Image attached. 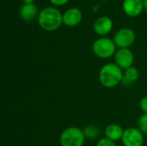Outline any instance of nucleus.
I'll use <instances>...</instances> for the list:
<instances>
[{"mask_svg": "<svg viewBox=\"0 0 147 146\" xmlns=\"http://www.w3.org/2000/svg\"><path fill=\"white\" fill-rule=\"evenodd\" d=\"M98 77L99 82L103 87L112 89L122 82L123 70L115 63H108L100 69Z\"/></svg>", "mask_w": 147, "mask_h": 146, "instance_id": "nucleus-1", "label": "nucleus"}, {"mask_svg": "<svg viewBox=\"0 0 147 146\" xmlns=\"http://www.w3.org/2000/svg\"><path fill=\"white\" fill-rule=\"evenodd\" d=\"M37 20L42 29L54 31L63 23V15L55 7H46L39 12Z\"/></svg>", "mask_w": 147, "mask_h": 146, "instance_id": "nucleus-2", "label": "nucleus"}, {"mask_svg": "<svg viewBox=\"0 0 147 146\" xmlns=\"http://www.w3.org/2000/svg\"><path fill=\"white\" fill-rule=\"evenodd\" d=\"M85 139V135L81 128L69 126L62 131L59 144L61 146H84Z\"/></svg>", "mask_w": 147, "mask_h": 146, "instance_id": "nucleus-3", "label": "nucleus"}, {"mask_svg": "<svg viewBox=\"0 0 147 146\" xmlns=\"http://www.w3.org/2000/svg\"><path fill=\"white\" fill-rule=\"evenodd\" d=\"M116 45L114 40L108 37H100L96 39L92 45L94 54L100 59H106L115 56L116 52Z\"/></svg>", "mask_w": 147, "mask_h": 146, "instance_id": "nucleus-4", "label": "nucleus"}, {"mask_svg": "<svg viewBox=\"0 0 147 146\" xmlns=\"http://www.w3.org/2000/svg\"><path fill=\"white\" fill-rule=\"evenodd\" d=\"M135 33L133 29L123 28L115 34L113 40L118 48H129L135 41Z\"/></svg>", "mask_w": 147, "mask_h": 146, "instance_id": "nucleus-5", "label": "nucleus"}, {"mask_svg": "<svg viewBox=\"0 0 147 146\" xmlns=\"http://www.w3.org/2000/svg\"><path fill=\"white\" fill-rule=\"evenodd\" d=\"M124 146H143L145 138L142 132L136 127H128L124 130L121 139Z\"/></svg>", "mask_w": 147, "mask_h": 146, "instance_id": "nucleus-6", "label": "nucleus"}, {"mask_svg": "<svg viewBox=\"0 0 147 146\" xmlns=\"http://www.w3.org/2000/svg\"><path fill=\"white\" fill-rule=\"evenodd\" d=\"M115 63L123 71L133 66L134 55L129 48H119L115 54Z\"/></svg>", "mask_w": 147, "mask_h": 146, "instance_id": "nucleus-7", "label": "nucleus"}, {"mask_svg": "<svg viewBox=\"0 0 147 146\" xmlns=\"http://www.w3.org/2000/svg\"><path fill=\"white\" fill-rule=\"evenodd\" d=\"M113 26L114 23L111 18L107 15H102L98 17L95 21L93 28L97 35L104 37L105 35H107L111 32V30L113 29Z\"/></svg>", "mask_w": 147, "mask_h": 146, "instance_id": "nucleus-8", "label": "nucleus"}, {"mask_svg": "<svg viewBox=\"0 0 147 146\" xmlns=\"http://www.w3.org/2000/svg\"><path fill=\"white\" fill-rule=\"evenodd\" d=\"M83 14L78 8H70L63 14V23L67 27H75L82 21Z\"/></svg>", "mask_w": 147, "mask_h": 146, "instance_id": "nucleus-9", "label": "nucleus"}, {"mask_svg": "<svg viewBox=\"0 0 147 146\" xmlns=\"http://www.w3.org/2000/svg\"><path fill=\"white\" fill-rule=\"evenodd\" d=\"M124 12L131 16L135 17L141 14L144 9L143 0H124L122 3Z\"/></svg>", "mask_w": 147, "mask_h": 146, "instance_id": "nucleus-10", "label": "nucleus"}, {"mask_svg": "<svg viewBox=\"0 0 147 146\" xmlns=\"http://www.w3.org/2000/svg\"><path fill=\"white\" fill-rule=\"evenodd\" d=\"M123 133L124 129L122 128V126L115 123L108 125L104 130L105 138L114 142L121 140Z\"/></svg>", "mask_w": 147, "mask_h": 146, "instance_id": "nucleus-11", "label": "nucleus"}, {"mask_svg": "<svg viewBox=\"0 0 147 146\" xmlns=\"http://www.w3.org/2000/svg\"><path fill=\"white\" fill-rule=\"evenodd\" d=\"M19 15L23 21L31 22L36 16L38 17V15H39L38 8L34 3L23 4L19 10Z\"/></svg>", "mask_w": 147, "mask_h": 146, "instance_id": "nucleus-12", "label": "nucleus"}, {"mask_svg": "<svg viewBox=\"0 0 147 146\" xmlns=\"http://www.w3.org/2000/svg\"><path fill=\"white\" fill-rule=\"evenodd\" d=\"M140 77V71L135 66H131L123 71V77H122V83L125 85H131L132 83H135Z\"/></svg>", "mask_w": 147, "mask_h": 146, "instance_id": "nucleus-13", "label": "nucleus"}, {"mask_svg": "<svg viewBox=\"0 0 147 146\" xmlns=\"http://www.w3.org/2000/svg\"><path fill=\"white\" fill-rule=\"evenodd\" d=\"M83 131H84V133L85 135V138L89 139H95L100 134L99 128L94 125H88L87 126H85L84 128Z\"/></svg>", "mask_w": 147, "mask_h": 146, "instance_id": "nucleus-14", "label": "nucleus"}, {"mask_svg": "<svg viewBox=\"0 0 147 146\" xmlns=\"http://www.w3.org/2000/svg\"><path fill=\"white\" fill-rule=\"evenodd\" d=\"M138 128L144 135H147V114H143L138 120Z\"/></svg>", "mask_w": 147, "mask_h": 146, "instance_id": "nucleus-15", "label": "nucleus"}, {"mask_svg": "<svg viewBox=\"0 0 147 146\" xmlns=\"http://www.w3.org/2000/svg\"><path fill=\"white\" fill-rule=\"evenodd\" d=\"M96 146H117L115 142L114 141H111L106 138L104 139H101L98 140L97 144H96Z\"/></svg>", "mask_w": 147, "mask_h": 146, "instance_id": "nucleus-16", "label": "nucleus"}, {"mask_svg": "<svg viewBox=\"0 0 147 146\" xmlns=\"http://www.w3.org/2000/svg\"><path fill=\"white\" fill-rule=\"evenodd\" d=\"M140 108L143 114H147V96L141 98L140 102Z\"/></svg>", "mask_w": 147, "mask_h": 146, "instance_id": "nucleus-17", "label": "nucleus"}, {"mask_svg": "<svg viewBox=\"0 0 147 146\" xmlns=\"http://www.w3.org/2000/svg\"><path fill=\"white\" fill-rule=\"evenodd\" d=\"M49 1L54 6H62V5H65L69 0H49Z\"/></svg>", "mask_w": 147, "mask_h": 146, "instance_id": "nucleus-18", "label": "nucleus"}, {"mask_svg": "<svg viewBox=\"0 0 147 146\" xmlns=\"http://www.w3.org/2000/svg\"><path fill=\"white\" fill-rule=\"evenodd\" d=\"M22 1L24 3V4H28V3H33L34 0H22Z\"/></svg>", "mask_w": 147, "mask_h": 146, "instance_id": "nucleus-19", "label": "nucleus"}, {"mask_svg": "<svg viewBox=\"0 0 147 146\" xmlns=\"http://www.w3.org/2000/svg\"><path fill=\"white\" fill-rule=\"evenodd\" d=\"M143 3H144V9L147 11V0H143Z\"/></svg>", "mask_w": 147, "mask_h": 146, "instance_id": "nucleus-20", "label": "nucleus"}, {"mask_svg": "<svg viewBox=\"0 0 147 146\" xmlns=\"http://www.w3.org/2000/svg\"><path fill=\"white\" fill-rule=\"evenodd\" d=\"M100 1H109V0H100Z\"/></svg>", "mask_w": 147, "mask_h": 146, "instance_id": "nucleus-21", "label": "nucleus"}]
</instances>
